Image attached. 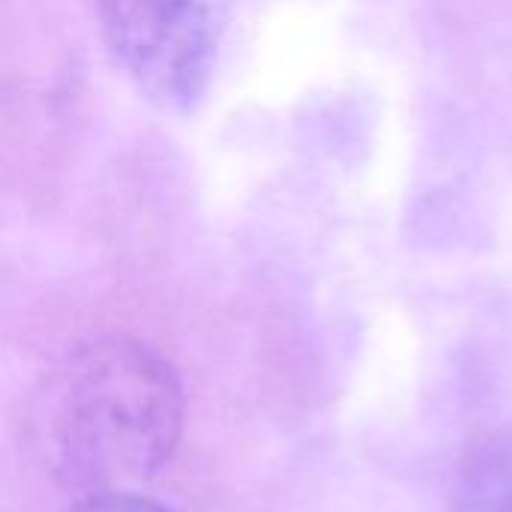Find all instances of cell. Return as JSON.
I'll list each match as a JSON object with an SVG mask.
<instances>
[{
    "label": "cell",
    "mask_w": 512,
    "mask_h": 512,
    "mask_svg": "<svg viewBox=\"0 0 512 512\" xmlns=\"http://www.w3.org/2000/svg\"><path fill=\"white\" fill-rule=\"evenodd\" d=\"M99 36L117 69L162 111H192L216 69L213 0H93Z\"/></svg>",
    "instance_id": "cell-2"
},
{
    "label": "cell",
    "mask_w": 512,
    "mask_h": 512,
    "mask_svg": "<svg viewBox=\"0 0 512 512\" xmlns=\"http://www.w3.org/2000/svg\"><path fill=\"white\" fill-rule=\"evenodd\" d=\"M183 384L171 360L132 336H96L42 381L30 438L48 474L75 492H135L174 456Z\"/></svg>",
    "instance_id": "cell-1"
},
{
    "label": "cell",
    "mask_w": 512,
    "mask_h": 512,
    "mask_svg": "<svg viewBox=\"0 0 512 512\" xmlns=\"http://www.w3.org/2000/svg\"><path fill=\"white\" fill-rule=\"evenodd\" d=\"M453 512H512V426L480 435L465 450Z\"/></svg>",
    "instance_id": "cell-3"
},
{
    "label": "cell",
    "mask_w": 512,
    "mask_h": 512,
    "mask_svg": "<svg viewBox=\"0 0 512 512\" xmlns=\"http://www.w3.org/2000/svg\"><path fill=\"white\" fill-rule=\"evenodd\" d=\"M69 512H171L168 507L135 495V492H105V495H84Z\"/></svg>",
    "instance_id": "cell-4"
}]
</instances>
